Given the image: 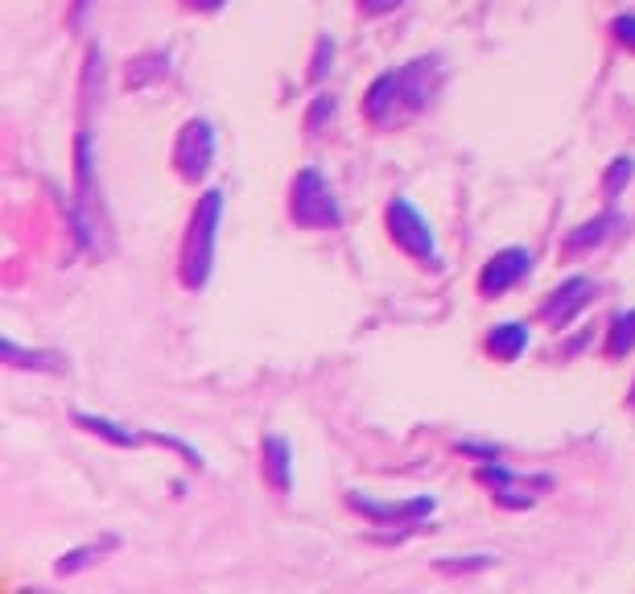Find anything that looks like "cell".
Masks as SVG:
<instances>
[{"label":"cell","instance_id":"obj_21","mask_svg":"<svg viewBox=\"0 0 635 594\" xmlns=\"http://www.w3.org/2000/svg\"><path fill=\"white\" fill-rule=\"evenodd\" d=\"M611 33H615V42L627 46V50L635 54V13L615 17V21H611Z\"/></svg>","mask_w":635,"mask_h":594},{"label":"cell","instance_id":"obj_20","mask_svg":"<svg viewBox=\"0 0 635 594\" xmlns=\"http://www.w3.org/2000/svg\"><path fill=\"white\" fill-rule=\"evenodd\" d=\"M331 62H334V42L331 38H318L314 62H310V79H322V74L331 71Z\"/></svg>","mask_w":635,"mask_h":594},{"label":"cell","instance_id":"obj_24","mask_svg":"<svg viewBox=\"0 0 635 594\" xmlns=\"http://www.w3.org/2000/svg\"><path fill=\"white\" fill-rule=\"evenodd\" d=\"M462 454H478V459H487V463H495V459H500V450L495 446H475V442H462Z\"/></svg>","mask_w":635,"mask_h":594},{"label":"cell","instance_id":"obj_16","mask_svg":"<svg viewBox=\"0 0 635 594\" xmlns=\"http://www.w3.org/2000/svg\"><path fill=\"white\" fill-rule=\"evenodd\" d=\"M632 348H635V310H627V314H615L611 326H606V355L619 360Z\"/></svg>","mask_w":635,"mask_h":594},{"label":"cell","instance_id":"obj_19","mask_svg":"<svg viewBox=\"0 0 635 594\" xmlns=\"http://www.w3.org/2000/svg\"><path fill=\"white\" fill-rule=\"evenodd\" d=\"M632 178H635V161L632 158H615V161H611V170H606V178H603V190H606V194H619Z\"/></svg>","mask_w":635,"mask_h":594},{"label":"cell","instance_id":"obj_15","mask_svg":"<svg viewBox=\"0 0 635 594\" xmlns=\"http://www.w3.org/2000/svg\"><path fill=\"white\" fill-rule=\"evenodd\" d=\"M4 363L9 368H29V372H67V355L58 351H26L13 339H4Z\"/></svg>","mask_w":635,"mask_h":594},{"label":"cell","instance_id":"obj_8","mask_svg":"<svg viewBox=\"0 0 635 594\" xmlns=\"http://www.w3.org/2000/svg\"><path fill=\"white\" fill-rule=\"evenodd\" d=\"M437 62L433 59H413L409 67L396 71V91H401V112H421L425 103L437 95Z\"/></svg>","mask_w":635,"mask_h":594},{"label":"cell","instance_id":"obj_1","mask_svg":"<svg viewBox=\"0 0 635 594\" xmlns=\"http://www.w3.org/2000/svg\"><path fill=\"white\" fill-rule=\"evenodd\" d=\"M219 219H223V190H206L187 223V240H182V285L199 293L211 281L215 269V240H219Z\"/></svg>","mask_w":635,"mask_h":594},{"label":"cell","instance_id":"obj_18","mask_svg":"<svg viewBox=\"0 0 635 594\" xmlns=\"http://www.w3.org/2000/svg\"><path fill=\"white\" fill-rule=\"evenodd\" d=\"M115 541L112 536H108V541H103V545H87V550H71V553H62V557H58V574H74V570H83V565H91L95 562V557H100L103 550H112Z\"/></svg>","mask_w":635,"mask_h":594},{"label":"cell","instance_id":"obj_10","mask_svg":"<svg viewBox=\"0 0 635 594\" xmlns=\"http://www.w3.org/2000/svg\"><path fill=\"white\" fill-rule=\"evenodd\" d=\"M396 112H401V91H396V71H389L380 74L367 88V95H363V117L372 124H389Z\"/></svg>","mask_w":635,"mask_h":594},{"label":"cell","instance_id":"obj_4","mask_svg":"<svg viewBox=\"0 0 635 594\" xmlns=\"http://www.w3.org/2000/svg\"><path fill=\"white\" fill-rule=\"evenodd\" d=\"M384 223H389V235L409 252V256L437 264V244H433L430 223L421 219V211L409 203V199H392L389 211H384Z\"/></svg>","mask_w":635,"mask_h":594},{"label":"cell","instance_id":"obj_7","mask_svg":"<svg viewBox=\"0 0 635 594\" xmlns=\"http://www.w3.org/2000/svg\"><path fill=\"white\" fill-rule=\"evenodd\" d=\"M591 298H594L591 276H570V281H562L557 290L548 293L541 319H545L553 331H562V326H570V322H574V314H582V310L591 305Z\"/></svg>","mask_w":635,"mask_h":594},{"label":"cell","instance_id":"obj_3","mask_svg":"<svg viewBox=\"0 0 635 594\" xmlns=\"http://www.w3.org/2000/svg\"><path fill=\"white\" fill-rule=\"evenodd\" d=\"M211 165H215V129H211V120H187L178 129V141H173V170L187 182H199Z\"/></svg>","mask_w":635,"mask_h":594},{"label":"cell","instance_id":"obj_6","mask_svg":"<svg viewBox=\"0 0 635 594\" xmlns=\"http://www.w3.org/2000/svg\"><path fill=\"white\" fill-rule=\"evenodd\" d=\"M478 483H487L491 492H495V500L504 507H528L536 500L533 492H545L548 487V479H520L500 463L478 466Z\"/></svg>","mask_w":635,"mask_h":594},{"label":"cell","instance_id":"obj_23","mask_svg":"<svg viewBox=\"0 0 635 594\" xmlns=\"http://www.w3.org/2000/svg\"><path fill=\"white\" fill-rule=\"evenodd\" d=\"M182 4H187L190 13H219L228 0H182Z\"/></svg>","mask_w":635,"mask_h":594},{"label":"cell","instance_id":"obj_13","mask_svg":"<svg viewBox=\"0 0 635 594\" xmlns=\"http://www.w3.org/2000/svg\"><path fill=\"white\" fill-rule=\"evenodd\" d=\"M524 348H528V326H524V322H500V326H491L487 351L495 360L516 363L520 355H524Z\"/></svg>","mask_w":635,"mask_h":594},{"label":"cell","instance_id":"obj_27","mask_svg":"<svg viewBox=\"0 0 635 594\" xmlns=\"http://www.w3.org/2000/svg\"><path fill=\"white\" fill-rule=\"evenodd\" d=\"M632 405H635V384H632Z\"/></svg>","mask_w":635,"mask_h":594},{"label":"cell","instance_id":"obj_9","mask_svg":"<svg viewBox=\"0 0 635 594\" xmlns=\"http://www.w3.org/2000/svg\"><path fill=\"white\" fill-rule=\"evenodd\" d=\"M346 504L355 507L360 516L375 524H389V521H421V516H433V495H417V500H396V504H380L372 495H360V492H346Z\"/></svg>","mask_w":635,"mask_h":594},{"label":"cell","instance_id":"obj_26","mask_svg":"<svg viewBox=\"0 0 635 594\" xmlns=\"http://www.w3.org/2000/svg\"><path fill=\"white\" fill-rule=\"evenodd\" d=\"M87 9H91V0H74V9H71V21H74V26H83Z\"/></svg>","mask_w":635,"mask_h":594},{"label":"cell","instance_id":"obj_22","mask_svg":"<svg viewBox=\"0 0 635 594\" xmlns=\"http://www.w3.org/2000/svg\"><path fill=\"white\" fill-rule=\"evenodd\" d=\"M326 117H334V100H331V95H318V100H314V112H310V120H305V124H310V132H314Z\"/></svg>","mask_w":635,"mask_h":594},{"label":"cell","instance_id":"obj_25","mask_svg":"<svg viewBox=\"0 0 635 594\" xmlns=\"http://www.w3.org/2000/svg\"><path fill=\"white\" fill-rule=\"evenodd\" d=\"M401 0H360L363 13H389V9H396Z\"/></svg>","mask_w":635,"mask_h":594},{"label":"cell","instance_id":"obj_2","mask_svg":"<svg viewBox=\"0 0 635 594\" xmlns=\"http://www.w3.org/2000/svg\"><path fill=\"white\" fill-rule=\"evenodd\" d=\"M289 219L298 228H339L343 211L334 199L331 182L318 174V170H302L289 187Z\"/></svg>","mask_w":635,"mask_h":594},{"label":"cell","instance_id":"obj_17","mask_svg":"<svg viewBox=\"0 0 635 594\" xmlns=\"http://www.w3.org/2000/svg\"><path fill=\"white\" fill-rule=\"evenodd\" d=\"M170 71V59L165 54H141L137 62H129V88H144V83H153V79H161V74Z\"/></svg>","mask_w":635,"mask_h":594},{"label":"cell","instance_id":"obj_11","mask_svg":"<svg viewBox=\"0 0 635 594\" xmlns=\"http://www.w3.org/2000/svg\"><path fill=\"white\" fill-rule=\"evenodd\" d=\"M74 425L87 430V434L103 437V442H112V446H120V450H137V446H144V442H153V434H141V430H129V425H115V421L95 417V413H74Z\"/></svg>","mask_w":635,"mask_h":594},{"label":"cell","instance_id":"obj_5","mask_svg":"<svg viewBox=\"0 0 635 594\" xmlns=\"http://www.w3.org/2000/svg\"><path fill=\"white\" fill-rule=\"evenodd\" d=\"M528 273H533V252H528V248H504V252H495V256L483 264L478 290L487 293V298H500V293H507L512 285H520Z\"/></svg>","mask_w":635,"mask_h":594},{"label":"cell","instance_id":"obj_12","mask_svg":"<svg viewBox=\"0 0 635 594\" xmlns=\"http://www.w3.org/2000/svg\"><path fill=\"white\" fill-rule=\"evenodd\" d=\"M260 459H264V479H269L281 495H289V487H293V450H289L285 437H276V434L264 437Z\"/></svg>","mask_w":635,"mask_h":594},{"label":"cell","instance_id":"obj_14","mask_svg":"<svg viewBox=\"0 0 635 594\" xmlns=\"http://www.w3.org/2000/svg\"><path fill=\"white\" fill-rule=\"evenodd\" d=\"M611 228H619V215H598L591 219V223H582V228H574V232L565 235L562 252L565 256H582V252H591V248H598L611 235Z\"/></svg>","mask_w":635,"mask_h":594}]
</instances>
